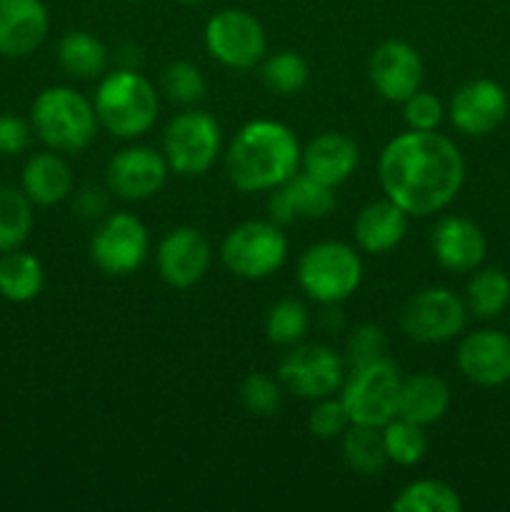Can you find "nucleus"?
<instances>
[{
  "label": "nucleus",
  "instance_id": "1",
  "mask_svg": "<svg viewBox=\"0 0 510 512\" xmlns=\"http://www.w3.org/2000/svg\"><path fill=\"white\" fill-rule=\"evenodd\" d=\"M385 198L410 218L440 213L458 198L465 160L458 145L435 130H408L388 140L378 160Z\"/></svg>",
  "mask_w": 510,
  "mask_h": 512
},
{
  "label": "nucleus",
  "instance_id": "2",
  "mask_svg": "<svg viewBox=\"0 0 510 512\" xmlns=\"http://www.w3.org/2000/svg\"><path fill=\"white\" fill-rule=\"evenodd\" d=\"M298 135L278 120H250L235 133L225 168L240 193L273 190L293 178L300 168Z\"/></svg>",
  "mask_w": 510,
  "mask_h": 512
},
{
  "label": "nucleus",
  "instance_id": "3",
  "mask_svg": "<svg viewBox=\"0 0 510 512\" xmlns=\"http://www.w3.org/2000/svg\"><path fill=\"white\" fill-rule=\"evenodd\" d=\"M95 115L113 138L133 140L148 133L158 120L155 85L135 68H118L105 73L95 90Z\"/></svg>",
  "mask_w": 510,
  "mask_h": 512
},
{
  "label": "nucleus",
  "instance_id": "4",
  "mask_svg": "<svg viewBox=\"0 0 510 512\" xmlns=\"http://www.w3.org/2000/svg\"><path fill=\"white\" fill-rule=\"evenodd\" d=\"M30 125L55 153H83L98 135L95 105L70 85L40 90L30 108Z\"/></svg>",
  "mask_w": 510,
  "mask_h": 512
},
{
  "label": "nucleus",
  "instance_id": "5",
  "mask_svg": "<svg viewBox=\"0 0 510 512\" xmlns=\"http://www.w3.org/2000/svg\"><path fill=\"white\" fill-rule=\"evenodd\" d=\"M363 280V260L353 245L340 240H320L305 248L298 260V285L320 305L348 300Z\"/></svg>",
  "mask_w": 510,
  "mask_h": 512
},
{
  "label": "nucleus",
  "instance_id": "6",
  "mask_svg": "<svg viewBox=\"0 0 510 512\" xmlns=\"http://www.w3.org/2000/svg\"><path fill=\"white\" fill-rule=\"evenodd\" d=\"M225 268L243 280H265L288 260V238L273 220H245L220 245Z\"/></svg>",
  "mask_w": 510,
  "mask_h": 512
},
{
  "label": "nucleus",
  "instance_id": "7",
  "mask_svg": "<svg viewBox=\"0 0 510 512\" xmlns=\"http://www.w3.org/2000/svg\"><path fill=\"white\" fill-rule=\"evenodd\" d=\"M400 370L393 360L380 358L375 363L350 368L348 378L340 385V400L345 403L350 423L385 428L398 418Z\"/></svg>",
  "mask_w": 510,
  "mask_h": 512
},
{
  "label": "nucleus",
  "instance_id": "8",
  "mask_svg": "<svg viewBox=\"0 0 510 512\" xmlns=\"http://www.w3.org/2000/svg\"><path fill=\"white\" fill-rule=\"evenodd\" d=\"M223 145L220 123L205 110H185L168 123L163 135V155L168 168L183 178L208 173Z\"/></svg>",
  "mask_w": 510,
  "mask_h": 512
},
{
  "label": "nucleus",
  "instance_id": "9",
  "mask_svg": "<svg viewBox=\"0 0 510 512\" xmlns=\"http://www.w3.org/2000/svg\"><path fill=\"white\" fill-rule=\"evenodd\" d=\"M203 40L208 53L220 65L233 70H250L263 63L268 53L265 28L253 13L240 8H223L205 23Z\"/></svg>",
  "mask_w": 510,
  "mask_h": 512
},
{
  "label": "nucleus",
  "instance_id": "10",
  "mask_svg": "<svg viewBox=\"0 0 510 512\" xmlns=\"http://www.w3.org/2000/svg\"><path fill=\"white\" fill-rule=\"evenodd\" d=\"M468 308L460 295L448 288H425L400 310V328L410 340L423 345L448 343L463 333Z\"/></svg>",
  "mask_w": 510,
  "mask_h": 512
},
{
  "label": "nucleus",
  "instance_id": "11",
  "mask_svg": "<svg viewBox=\"0 0 510 512\" xmlns=\"http://www.w3.org/2000/svg\"><path fill=\"white\" fill-rule=\"evenodd\" d=\"M150 235L143 220L133 213H110L90 238V258L105 275H130L145 263Z\"/></svg>",
  "mask_w": 510,
  "mask_h": 512
},
{
  "label": "nucleus",
  "instance_id": "12",
  "mask_svg": "<svg viewBox=\"0 0 510 512\" xmlns=\"http://www.w3.org/2000/svg\"><path fill=\"white\" fill-rule=\"evenodd\" d=\"M278 380L303 400H323L335 395L345 380V360L320 343L293 345L280 360Z\"/></svg>",
  "mask_w": 510,
  "mask_h": 512
},
{
  "label": "nucleus",
  "instance_id": "13",
  "mask_svg": "<svg viewBox=\"0 0 510 512\" xmlns=\"http://www.w3.org/2000/svg\"><path fill=\"white\" fill-rule=\"evenodd\" d=\"M510 110L508 93L498 80L475 78L460 85L448 105L450 123L468 138H483L505 123Z\"/></svg>",
  "mask_w": 510,
  "mask_h": 512
},
{
  "label": "nucleus",
  "instance_id": "14",
  "mask_svg": "<svg viewBox=\"0 0 510 512\" xmlns=\"http://www.w3.org/2000/svg\"><path fill=\"white\" fill-rule=\"evenodd\" d=\"M168 160L163 153L148 145L123 148L108 160L105 185L113 195L123 200H148L163 190L168 180Z\"/></svg>",
  "mask_w": 510,
  "mask_h": 512
},
{
  "label": "nucleus",
  "instance_id": "15",
  "mask_svg": "<svg viewBox=\"0 0 510 512\" xmlns=\"http://www.w3.org/2000/svg\"><path fill=\"white\" fill-rule=\"evenodd\" d=\"M425 65L408 40H383L368 60V78L375 93L388 103H403L423 85Z\"/></svg>",
  "mask_w": 510,
  "mask_h": 512
},
{
  "label": "nucleus",
  "instance_id": "16",
  "mask_svg": "<svg viewBox=\"0 0 510 512\" xmlns=\"http://www.w3.org/2000/svg\"><path fill=\"white\" fill-rule=\"evenodd\" d=\"M213 263L208 238L193 225L173 228L158 245V273L170 288L188 290L205 278Z\"/></svg>",
  "mask_w": 510,
  "mask_h": 512
},
{
  "label": "nucleus",
  "instance_id": "17",
  "mask_svg": "<svg viewBox=\"0 0 510 512\" xmlns=\"http://www.w3.org/2000/svg\"><path fill=\"white\" fill-rule=\"evenodd\" d=\"M455 363L463 378L480 388L510 383V338L498 330H475L460 340Z\"/></svg>",
  "mask_w": 510,
  "mask_h": 512
},
{
  "label": "nucleus",
  "instance_id": "18",
  "mask_svg": "<svg viewBox=\"0 0 510 512\" xmlns=\"http://www.w3.org/2000/svg\"><path fill=\"white\" fill-rule=\"evenodd\" d=\"M268 210L270 220L280 228L295 220H323L335 210V188L310 178L308 173H295L283 185L273 188Z\"/></svg>",
  "mask_w": 510,
  "mask_h": 512
},
{
  "label": "nucleus",
  "instance_id": "19",
  "mask_svg": "<svg viewBox=\"0 0 510 512\" xmlns=\"http://www.w3.org/2000/svg\"><path fill=\"white\" fill-rule=\"evenodd\" d=\"M430 250L450 273H473L483 265L488 243L478 223L463 215H445L435 223Z\"/></svg>",
  "mask_w": 510,
  "mask_h": 512
},
{
  "label": "nucleus",
  "instance_id": "20",
  "mask_svg": "<svg viewBox=\"0 0 510 512\" xmlns=\"http://www.w3.org/2000/svg\"><path fill=\"white\" fill-rule=\"evenodd\" d=\"M50 15L43 0H0V55L28 58L43 45Z\"/></svg>",
  "mask_w": 510,
  "mask_h": 512
},
{
  "label": "nucleus",
  "instance_id": "21",
  "mask_svg": "<svg viewBox=\"0 0 510 512\" xmlns=\"http://www.w3.org/2000/svg\"><path fill=\"white\" fill-rule=\"evenodd\" d=\"M358 163V143L350 135L335 133V130L313 138L305 145L303 153H300V168H303V173L320 180V183L330 185V188L343 185L355 173Z\"/></svg>",
  "mask_w": 510,
  "mask_h": 512
},
{
  "label": "nucleus",
  "instance_id": "22",
  "mask_svg": "<svg viewBox=\"0 0 510 512\" xmlns=\"http://www.w3.org/2000/svg\"><path fill=\"white\" fill-rule=\"evenodd\" d=\"M408 218L403 208L393 203L390 198L375 200L368 203L353 223V238L363 253L383 255L390 253L403 243L405 233H408Z\"/></svg>",
  "mask_w": 510,
  "mask_h": 512
},
{
  "label": "nucleus",
  "instance_id": "23",
  "mask_svg": "<svg viewBox=\"0 0 510 512\" xmlns=\"http://www.w3.org/2000/svg\"><path fill=\"white\" fill-rule=\"evenodd\" d=\"M450 408V388L443 378L433 373H418L403 378L398 393V418L415 425L438 423Z\"/></svg>",
  "mask_w": 510,
  "mask_h": 512
},
{
  "label": "nucleus",
  "instance_id": "24",
  "mask_svg": "<svg viewBox=\"0 0 510 512\" xmlns=\"http://www.w3.org/2000/svg\"><path fill=\"white\" fill-rule=\"evenodd\" d=\"M23 190L33 205L50 208V205L63 203L73 190V173L68 163L60 158L55 150L48 153H35L23 168Z\"/></svg>",
  "mask_w": 510,
  "mask_h": 512
},
{
  "label": "nucleus",
  "instance_id": "25",
  "mask_svg": "<svg viewBox=\"0 0 510 512\" xmlns=\"http://www.w3.org/2000/svg\"><path fill=\"white\" fill-rule=\"evenodd\" d=\"M55 58L70 78L95 80L108 73L110 50L105 48L103 40L95 38L88 30H70L68 35L60 38Z\"/></svg>",
  "mask_w": 510,
  "mask_h": 512
},
{
  "label": "nucleus",
  "instance_id": "26",
  "mask_svg": "<svg viewBox=\"0 0 510 512\" xmlns=\"http://www.w3.org/2000/svg\"><path fill=\"white\" fill-rule=\"evenodd\" d=\"M45 270L35 255L25 250H8L0 255V295L10 303H30L40 295Z\"/></svg>",
  "mask_w": 510,
  "mask_h": 512
},
{
  "label": "nucleus",
  "instance_id": "27",
  "mask_svg": "<svg viewBox=\"0 0 510 512\" xmlns=\"http://www.w3.org/2000/svg\"><path fill=\"white\" fill-rule=\"evenodd\" d=\"M343 458L350 470L365 478L383 473L385 465L390 463L385 453L383 428L350 423V428L343 433Z\"/></svg>",
  "mask_w": 510,
  "mask_h": 512
},
{
  "label": "nucleus",
  "instance_id": "28",
  "mask_svg": "<svg viewBox=\"0 0 510 512\" xmlns=\"http://www.w3.org/2000/svg\"><path fill=\"white\" fill-rule=\"evenodd\" d=\"M510 305V278L500 268H475L465 288V308L475 318H498Z\"/></svg>",
  "mask_w": 510,
  "mask_h": 512
},
{
  "label": "nucleus",
  "instance_id": "29",
  "mask_svg": "<svg viewBox=\"0 0 510 512\" xmlns=\"http://www.w3.org/2000/svg\"><path fill=\"white\" fill-rule=\"evenodd\" d=\"M33 230V200L25 190L0 185V253L18 250Z\"/></svg>",
  "mask_w": 510,
  "mask_h": 512
},
{
  "label": "nucleus",
  "instance_id": "30",
  "mask_svg": "<svg viewBox=\"0 0 510 512\" xmlns=\"http://www.w3.org/2000/svg\"><path fill=\"white\" fill-rule=\"evenodd\" d=\"M395 512H460L463 500L453 485L443 480H415L393 500Z\"/></svg>",
  "mask_w": 510,
  "mask_h": 512
},
{
  "label": "nucleus",
  "instance_id": "31",
  "mask_svg": "<svg viewBox=\"0 0 510 512\" xmlns=\"http://www.w3.org/2000/svg\"><path fill=\"white\" fill-rule=\"evenodd\" d=\"M260 80L275 95H295L308 85L310 65L295 50H280L260 63Z\"/></svg>",
  "mask_w": 510,
  "mask_h": 512
},
{
  "label": "nucleus",
  "instance_id": "32",
  "mask_svg": "<svg viewBox=\"0 0 510 512\" xmlns=\"http://www.w3.org/2000/svg\"><path fill=\"white\" fill-rule=\"evenodd\" d=\"M308 308L295 298H283L278 303L270 305L268 315H265V335L273 345H285L293 348L308 333Z\"/></svg>",
  "mask_w": 510,
  "mask_h": 512
},
{
  "label": "nucleus",
  "instance_id": "33",
  "mask_svg": "<svg viewBox=\"0 0 510 512\" xmlns=\"http://www.w3.org/2000/svg\"><path fill=\"white\" fill-rule=\"evenodd\" d=\"M383 438L388 460L400 468L418 465L428 453V435H425L423 425H415L410 420L393 418L383 428Z\"/></svg>",
  "mask_w": 510,
  "mask_h": 512
},
{
  "label": "nucleus",
  "instance_id": "34",
  "mask_svg": "<svg viewBox=\"0 0 510 512\" xmlns=\"http://www.w3.org/2000/svg\"><path fill=\"white\" fill-rule=\"evenodd\" d=\"M160 90L170 103L178 105H195L208 93V83L200 68L190 60H173L160 73Z\"/></svg>",
  "mask_w": 510,
  "mask_h": 512
},
{
  "label": "nucleus",
  "instance_id": "35",
  "mask_svg": "<svg viewBox=\"0 0 510 512\" xmlns=\"http://www.w3.org/2000/svg\"><path fill=\"white\" fill-rule=\"evenodd\" d=\"M280 398H283L280 383L265 373H250L240 383V403L248 413L258 415V418H270V415L278 413Z\"/></svg>",
  "mask_w": 510,
  "mask_h": 512
},
{
  "label": "nucleus",
  "instance_id": "36",
  "mask_svg": "<svg viewBox=\"0 0 510 512\" xmlns=\"http://www.w3.org/2000/svg\"><path fill=\"white\" fill-rule=\"evenodd\" d=\"M350 428V415L348 408L340 398H328L318 400V405L313 408L308 418V430L313 433V438L318 440H335L343 438L345 430Z\"/></svg>",
  "mask_w": 510,
  "mask_h": 512
},
{
  "label": "nucleus",
  "instance_id": "37",
  "mask_svg": "<svg viewBox=\"0 0 510 512\" xmlns=\"http://www.w3.org/2000/svg\"><path fill=\"white\" fill-rule=\"evenodd\" d=\"M385 348H388V340L385 333L378 325H360L355 328V333L348 338V348H345V363L350 368H360V365L375 363V360L385 358Z\"/></svg>",
  "mask_w": 510,
  "mask_h": 512
},
{
  "label": "nucleus",
  "instance_id": "38",
  "mask_svg": "<svg viewBox=\"0 0 510 512\" xmlns=\"http://www.w3.org/2000/svg\"><path fill=\"white\" fill-rule=\"evenodd\" d=\"M443 113V103L425 90H415L408 100H403V118L410 130H435Z\"/></svg>",
  "mask_w": 510,
  "mask_h": 512
},
{
  "label": "nucleus",
  "instance_id": "39",
  "mask_svg": "<svg viewBox=\"0 0 510 512\" xmlns=\"http://www.w3.org/2000/svg\"><path fill=\"white\" fill-rule=\"evenodd\" d=\"M33 138V125L20 115L0 113V155L23 153Z\"/></svg>",
  "mask_w": 510,
  "mask_h": 512
},
{
  "label": "nucleus",
  "instance_id": "40",
  "mask_svg": "<svg viewBox=\"0 0 510 512\" xmlns=\"http://www.w3.org/2000/svg\"><path fill=\"white\" fill-rule=\"evenodd\" d=\"M110 193V190H108ZM108 193L103 188H83L75 195L73 210L83 220H103L108 213Z\"/></svg>",
  "mask_w": 510,
  "mask_h": 512
},
{
  "label": "nucleus",
  "instance_id": "41",
  "mask_svg": "<svg viewBox=\"0 0 510 512\" xmlns=\"http://www.w3.org/2000/svg\"><path fill=\"white\" fill-rule=\"evenodd\" d=\"M178 3H185V5H195V3H203V0H178Z\"/></svg>",
  "mask_w": 510,
  "mask_h": 512
}]
</instances>
